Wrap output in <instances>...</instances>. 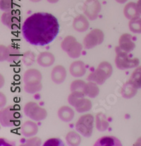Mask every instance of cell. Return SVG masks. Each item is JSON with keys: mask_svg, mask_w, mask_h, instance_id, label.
<instances>
[{"mask_svg": "<svg viewBox=\"0 0 141 146\" xmlns=\"http://www.w3.org/2000/svg\"><path fill=\"white\" fill-rule=\"evenodd\" d=\"M42 141L40 138H39L38 137H33V138H28L25 141L24 143H23V144L21 145H35V146H39L41 145Z\"/></svg>", "mask_w": 141, "mask_h": 146, "instance_id": "obj_33", "label": "cell"}, {"mask_svg": "<svg viewBox=\"0 0 141 146\" xmlns=\"http://www.w3.org/2000/svg\"><path fill=\"white\" fill-rule=\"evenodd\" d=\"M101 7V4L98 0H86L84 3L83 12L90 20L93 21L99 17Z\"/></svg>", "mask_w": 141, "mask_h": 146, "instance_id": "obj_11", "label": "cell"}, {"mask_svg": "<svg viewBox=\"0 0 141 146\" xmlns=\"http://www.w3.org/2000/svg\"><path fill=\"white\" fill-rule=\"evenodd\" d=\"M97 84L93 82H88L85 87V94L90 98H95L100 93V89L97 87Z\"/></svg>", "mask_w": 141, "mask_h": 146, "instance_id": "obj_26", "label": "cell"}, {"mask_svg": "<svg viewBox=\"0 0 141 146\" xmlns=\"http://www.w3.org/2000/svg\"><path fill=\"white\" fill-rule=\"evenodd\" d=\"M133 145H141V137H140V138L138 139V141H136V143Z\"/></svg>", "mask_w": 141, "mask_h": 146, "instance_id": "obj_37", "label": "cell"}, {"mask_svg": "<svg viewBox=\"0 0 141 146\" xmlns=\"http://www.w3.org/2000/svg\"><path fill=\"white\" fill-rule=\"evenodd\" d=\"M48 2L51 3V4H55V3L58 2L59 0H47Z\"/></svg>", "mask_w": 141, "mask_h": 146, "instance_id": "obj_39", "label": "cell"}, {"mask_svg": "<svg viewBox=\"0 0 141 146\" xmlns=\"http://www.w3.org/2000/svg\"><path fill=\"white\" fill-rule=\"evenodd\" d=\"M55 62V57L52 53L49 52H40L37 58V62L42 67L52 66Z\"/></svg>", "mask_w": 141, "mask_h": 146, "instance_id": "obj_17", "label": "cell"}, {"mask_svg": "<svg viewBox=\"0 0 141 146\" xmlns=\"http://www.w3.org/2000/svg\"><path fill=\"white\" fill-rule=\"evenodd\" d=\"M112 72V65L109 62L104 61L98 65L95 70L88 75L87 80L88 81L93 82L96 84L102 85L105 82L107 79L111 77Z\"/></svg>", "mask_w": 141, "mask_h": 146, "instance_id": "obj_3", "label": "cell"}, {"mask_svg": "<svg viewBox=\"0 0 141 146\" xmlns=\"http://www.w3.org/2000/svg\"><path fill=\"white\" fill-rule=\"evenodd\" d=\"M1 22L11 30H16L21 24V13L16 10H9L3 13L1 17Z\"/></svg>", "mask_w": 141, "mask_h": 146, "instance_id": "obj_9", "label": "cell"}, {"mask_svg": "<svg viewBox=\"0 0 141 146\" xmlns=\"http://www.w3.org/2000/svg\"><path fill=\"white\" fill-rule=\"evenodd\" d=\"M69 71L71 75L74 77H81L85 75L86 68L83 61H74L71 64Z\"/></svg>", "mask_w": 141, "mask_h": 146, "instance_id": "obj_14", "label": "cell"}, {"mask_svg": "<svg viewBox=\"0 0 141 146\" xmlns=\"http://www.w3.org/2000/svg\"><path fill=\"white\" fill-rule=\"evenodd\" d=\"M129 27L131 31L135 33H141V18L136 17L130 20Z\"/></svg>", "mask_w": 141, "mask_h": 146, "instance_id": "obj_30", "label": "cell"}, {"mask_svg": "<svg viewBox=\"0 0 141 146\" xmlns=\"http://www.w3.org/2000/svg\"><path fill=\"white\" fill-rule=\"evenodd\" d=\"M44 145H63V143L61 140L57 139V138H52L46 141Z\"/></svg>", "mask_w": 141, "mask_h": 146, "instance_id": "obj_35", "label": "cell"}, {"mask_svg": "<svg viewBox=\"0 0 141 146\" xmlns=\"http://www.w3.org/2000/svg\"><path fill=\"white\" fill-rule=\"evenodd\" d=\"M87 83L83 80H74L71 82L70 86V90L71 92H82L85 94V87H86Z\"/></svg>", "mask_w": 141, "mask_h": 146, "instance_id": "obj_28", "label": "cell"}, {"mask_svg": "<svg viewBox=\"0 0 141 146\" xmlns=\"http://www.w3.org/2000/svg\"><path fill=\"white\" fill-rule=\"evenodd\" d=\"M0 8L4 11L12 9L13 0H0Z\"/></svg>", "mask_w": 141, "mask_h": 146, "instance_id": "obj_34", "label": "cell"}, {"mask_svg": "<svg viewBox=\"0 0 141 146\" xmlns=\"http://www.w3.org/2000/svg\"><path fill=\"white\" fill-rule=\"evenodd\" d=\"M94 146H121V141L114 136H103L97 140Z\"/></svg>", "mask_w": 141, "mask_h": 146, "instance_id": "obj_20", "label": "cell"}, {"mask_svg": "<svg viewBox=\"0 0 141 146\" xmlns=\"http://www.w3.org/2000/svg\"><path fill=\"white\" fill-rule=\"evenodd\" d=\"M104 33L100 29H94L85 36L83 40V46L85 49H92L104 41Z\"/></svg>", "mask_w": 141, "mask_h": 146, "instance_id": "obj_8", "label": "cell"}, {"mask_svg": "<svg viewBox=\"0 0 141 146\" xmlns=\"http://www.w3.org/2000/svg\"><path fill=\"white\" fill-rule=\"evenodd\" d=\"M129 82L136 86L138 89L141 87V66L136 67V70H134L131 74Z\"/></svg>", "mask_w": 141, "mask_h": 146, "instance_id": "obj_27", "label": "cell"}, {"mask_svg": "<svg viewBox=\"0 0 141 146\" xmlns=\"http://www.w3.org/2000/svg\"><path fill=\"white\" fill-rule=\"evenodd\" d=\"M73 26L76 31L85 32L89 28V21L85 16L80 14L74 19Z\"/></svg>", "mask_w": 141, "mask_h": 146, "instance_id": "obj_16", "label": "cell"}, {"mask_svg": "<svg viewBox=\"0 0 141 146\" xmlns=\"http://www.w3.org/2000/svg\"><path fill=\"white\" fill-rule=\"evenodd\" d=\"M110 126V123L108 121L107 117L104 113L100 112L96 115V128L98 131H105L108 129Z\"/></svg>", "mask_w": 141, "mask_h": 146, "instance_id": "obj_23", "label": "cell"}, {"mask_svg": "<svg viewBox=\"0 0 141 146\" xmlns=\"http://www.w3.org/2000/svg\"><path fill=\"white\" fill-rule=\"evenodd\" d=\"M137 7H138V9L139 13L141 15V0H138L137 2Z\"/></svg>", "mask_w": 141, "mask_h": 146, "instance_id": "obj_36", "label": "cell"}, {"mask_svg": "<svg viewBox=\"0 0 141 146\" xmlns=\"http://www.w3.org/2000/svg\"><path fill=\"white\" fill-rule=\"evenodd\" d=\"M42 78L43 76L38 70L29 69L24 72L23 80L24 84H26V83L39 82L42 81Z\"/></svg>", "mask_w": 141, "mask_h": 146, "instance_id": "obj_15", "label": "cell"}, {"mask_svg": "<svg viewBox=\"0 0 141 146\" xmlns=\"http://www.w3.org/2000/svg\"><path fill=\"white\" fill-rule=\"evenodd\" d=\"M21 57L20 50L15 46H0V60L9 62H18Z\"/></svg>", "mask_w": 141, "mask_h": 146, "instance_id": "obj_10", "label": "cell"}, {"mask_svg": "<svg viewBox=\"0 0 141 146\" xmlns=\"http://www.w3.org/2000/svg\"><path fill=\"white\" fill-rule=\"evenodd\" d=\"M21 31L23 37L28 43L44 46L56 37L59 32V24L57 19L49 13H35L26 19Z\"/></svg>", "mask_w": 141, "mask_h": 146, "instance_id": "obj_1", "label": "cell"}, {"mask_svg": "<svg viewBox=\"0 0 141 146\" xmlns=\"http://www.w3.org/2000/svg\"><path fill=\"white\" fill-rule=\"evenodd\" d=\"M58 116L64 122H70L74 117V111L68 106H63L58 110Z\"/></svg>", "mask_w": 141, "mask_h": 146, "instance_id": "obj_21", "label": "cell"}, {"mask_svg": "<svg viewBox=\"0 0 141 146\" xmlns=\"http://www.w3.org/2000/svg\"><path fill=\"white\" fill-rule=\"evenodd\" d=\"M30 1H32V2H39V1H40L41 0H30Z\"/></svg>", "mask_w": 141, "mask_h": 146, "instance_id": "obj_40", "label": "cell"}, {"mask_svg": "<svg viewBox=\"0 0 141 146\" xmlns=\"http://www.w3.org/2000/svg\"><path fill=\"white\" fill-rule=\"evenodd\" d=\"M43 88V84L41 82H39L26 83L24 85V90L28 94H35L37 92L40 91Z\"/></svg>", "mask_w": 141, "mask_h": 146, "instance_id": "obj_29", "label": "cell"}, {"mask_svg": "<svg viewBox=\"0 0 141 146\" xmlns=\"http://www.w3.org/2000/svg\"><path fill=\"white\" fill-rule=\"evenodd\" d=\"M115 1H117V2L119 3V4H124V3H126L128 0H115Z\"/></svg>", "mask_w": 141, "mask_h": 146, "instance_id": "obj_38", "label": "cell"}, {"mask_svg": "<svg viewBox=\"0 0 141 146\" xmlns=\"http://www.w3.org/2000/svg\"><path fill=\"white\" fill-rule=\"evenodd\" d=\"M81 136L75 131H70L66 135V141L69 145H79L81 143Z\"/></svg>", "mask_w": 141, "mask_h": 146, "instance_id": "obj_25", "label": "cell"}, {"mask_svg": "<svg viewBox=\"0 0 141 146\" xmlns=\"http://www.w3.org/2000/svg\"><path fill=\"white\" fill-rule=\"evenodd\" d=\"M66 70L62 65H56L52 69L51 72V78L56 84H62L66 80Z\"/></svg>", "mask_w": 141, "mask_h": 146, "instance_id": "obj_13", "label": "cell"}, {"mask_svg": "<svg viewBox=\"0 0 141 146\" xmlns=\"http://www.w3.org/2000/svg\"><path fill=\"white\" fill-rule=\"evenodd\" d=\"M38 125L36 123L27 121L21 126V132L26 137H31L37 133Z\"/></svg>", "mask_w": 141, "mask_h": 146, "instance_id": "obj_18", "label": "cell"}, {"mask_svg": "<svg viewBox=\"0 0 141 146\" xmlns=\"http://www.w3.org/2000/svg\"><path fill=\"white\" fill-rule=\"evenodd\" d=\"M137 87L129 81L123 84L120 93L125 99H131L137 94Z\"/></svg>", "mask_w": 141, "mask_h": 146, "instance_id": "obj_22", "label": "cell"}, {"mask_svg": "<svg viewBox=\"0 0 141 146\" xmlns=\"http://www.w3.org/2000/svg\"><path fill=\"white\" fill-rule=\"evenodd\" d=\"M21 114L15 106L10 105L0 111V123L4 127H14L18 124Z\"/></svg>", "mask_w": 141, "mask_h": 146, "instance_id": "obj_4", "label": "cell"}, {"mask_svg": "<svg viewBox=\"0 0 141 146\" xmlns=\"http://www.w3.org/2000/svg\"><path fill=\"white\" fill-rule=\"evenodd\" d=\"M23 62L24 65L26 66H30L33 65V63L35 61V55L32 51H26L23 55Z\"/></svg>", "mask_w": 141, "mask_h": 146, "instance_id": "obj_31", "label": "cell"}, {"mask_svg": "<svg viewBox=\"0 0 141 146\" xmlns=\"http://www.w3.org/2000/svg\"><path fill=\"white\" fill-rule=\"evenodd\" d=\"M136 38L130 33H123L120 36L119 40V47L126 52H131L136 48Z\"/></svg>", "mask_w": 141, "mask_h": 146, "instance_id": "obj_12", "label": "cell"}, {"mask_svg": "<svg viewBox=\"0 0 141 146\" xmlns=\"http://www.w3.org/2000/svg\"><path fill=\"white\" fill-rule=\"evenodd\" d=\"M115 64L118 69L125 70L138 66L140 60L138 58H132L129 52L123 50L119 46L115 48Z\"/></svg>", "mask_w": 141, "mask_h": 146, "instance_id": "obj_2", "label": "cell"}, {"mask_svg": "<svg viewBox=\"0 0 141 146\" xmlns=\"http://www.w3.org/2000/svg\"><path fill=\"white\" fill-rule=\"evenodd\" d=\"M62 48L67 52L71 58H78L81 55L83 46L76 40V38L72 36H68L65 38L61 44Z\"/></svg>", "mask_w": 141, "mask_h": 146, "instance_id": "obj_5", "label": "cell"}, {"mask_svg": "<svg viewBox=\"0 0 141 146\" xmlns=\"http://www.w3.org/2000/svg\"><path fill=\"white\" fill-rule=\"evenodd\" d=\"M94 127V117L92 114L81 116L75 124V129L85 138H90L92 134Z\"/></svg>", "mask_w": 141, "mask_h": 146, "instance_id": "obj_6", "label": "cell"}, {"mask_svg": "<svg viewBox=\"0 0 141 146\" xmlns=\"http://www.w3.org/2000/svg\"><path fill=\"white\" fill-rule=\"evenodd\" d=\"M123 14L126 18L128 19H132L136 17H140V14L139 13L137 7V4L135 2H129L123 9Z\"/></svg>", "mask_w": 141, "mask_h": 146, "instance_id": "obj_19", "label": "cell"}, {"mask_svg": "<svg viewBox=\"0 0 141 146\" xmlns=\"http://www.w3.org/2000/svg\"><path fill=\"white\" fill-rule=\"evenodd\" d=\"M85 94H83L82 92H71L69 94V97H68V101H69V103L70 104L71 106H74L76 104V102H78L79 99H81V98L85 97Z\"/></svg>", "mask_w": 141, "mask_h": 146, "instance_id": "obj_32", "label": "cell"}, {"mask_svg": "<svg viewBox=\"0 0 141 146\" xmlns=\"http://www.w3.org/2000/svg\"><path fill=\"white\" fill-rule=\"evenodd\" d=\"M24 111L28 117L37 121L44 120L47 116V111L34 102H28L24 106Z\"/></svg>", "mask_w": 141, "mask_h": 146, "instance_id": "obj_7", "label": "cell"}, {"mask_svg": "<svg viewBox=\"0 0 141 146\" xmlns=\"http://www.w3.org/2000/svg\"><path fill=\"white\" fill-rule=\"evenodd\" d=\"M92 102L90 99H85V97L81 98L78 101L74 106L78 113H83L88 111L92 109Z\"/></svg>", "mask_w": 141, "mask_h": 146, "instance_id": "obj_24", "label": "cell"}]
</instances>
